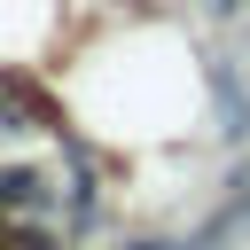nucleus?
Listing matches in <instances>:
<instances>
[{
  "instance_id": "obj_1",
  "label": "nucleus",
  "mask_w": 250,
  "mask_h": 250,
  "mask_svg": "<svg viewBox=\"0 0 250 250\" xmlns=\"http://www.w3.org/2000/svg\"><path fill=\"white\" fill-rule=\"evenodd\" d=\"M8 250H23V242H8Z\"/></svg>"
}]
</instances>
